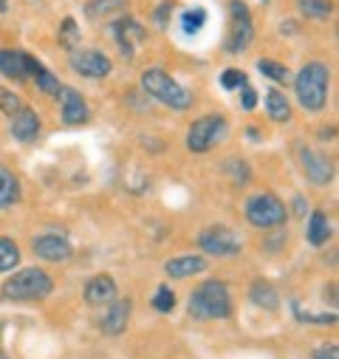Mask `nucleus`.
<instances>
[{"label":"nucleus","mask_w":339,"mask_h":359,"mask_svg":"<svg viewBox=\"0 0 339 359\" xmlns=\"http://www.w3.org/2000/svg\"><path fill=\"white\" fill-rule=\"evenodd\" d=\"M141 91L153 100H158L161 105L173 108V111H187L193 108V94L184 85H179L164 68H147L141 74Z\"/></svg>","instance_id":"3"},{"label":"nucleus","mask_w":339,"mask_h":359,"mask_svg":"<svg viewBox=\"0 0 339 359\" xmlns=\"http://www.w3.org/2000/svg\"><path fill=\"white\" fill-rule=\"evenodd\" d=\"M266 114L275 122H289L291 119V105H289V100L283 97V91H277V88H272V91L266 94Z\"/></svg>","instance_id":"22"},{"label":"nucleus","mask_w":339,"mask_h":359,"mask_svg":"<svg viewBox=\"0 0 339 359\" xmlns=\"http://www.w3.org/2000/svg\"><path fill=\"white\" fill-rule=\"evenodd\" d=\"M0 359H9V356H6V353H0Z\"/></svg>","instance_id":"39"},{"label":"nucleus","mask_w":339,"mask_h":359,"mask_svg":"<svg viewBox=\"0 0 339 359\" xmlns=\"http://www.w3.org/2000/svg\"><path fill=\"white\" fill-rule=\"evenodd\" d=\"M20 263V249L12 238H0V272H12Z\"/></svg>","instance_id":"25"},{"label":"nucleus","mask_w":339,"mask_h":359,"mask_svg":"<svg viewBox=\"0 0 339 359\" xmlns=\"http://www.w3.org/2000/svg\"><path fill=\"white\" fill-rule=\"evenodd\" d=\"M254 105H258V94H254V88L243 85V108L246 111H254Z\"/></svg>","instance_id":"34"},{"label":"nucleus","mask_w":339,"mask_h":359,"mask_svg":"<svg viewBox=\"0 0 339 359\" xmlns=\"http://www.w3.org/2000/svg\"><path fill=\"white\" fill-rule=\"evenodd\" d=\"M229 12H232V26H229V37H226V51L229 54H240L251 46L254 40V26H251V15H249V6L243 0H232L229 4Z\"/></svg>","instance_id":"7"},{"label":"nucleus","mask_w":339,"mask_h":359,"mask_svg":"<svg viewBox=\"0 0 339 359\" xmlns=\"http://www.w3.org/2000/svg\"><path fill=\"white\" fill-rule=\"evenodd\" d=\"M300 164H303V170H305L311 184L322 187V184L333 182V161L325 153H317L311 147H300Z\"/></svg>","instance_id":"11"},{"label":"nucleus","mask_w":339,"mask_h":359,"mask_svg":"<svg viewBox=\"0 0 339 359\" xmlns=\"http://www.w3.org/2000/svg\"><path fill=\"white\" fill-rule=\"evenodd\" d=\"M221 85L226 88V91H237V88L246 85V74L237 71V68H226V71L221 74Z\"/></svg>","instance_id":"32"},{"label":"nucleus","mask_w":339,"mask_h":359,"mask_svg":"<svg viewBox=\"0 0 339 359\" xmlns=\"http://www.w3.org/2000/svg\"><path fill=\"white\" fill-rule=\"evenodd\" d=\"M314 359H339V348H336V345H322V348L314 353Z\"/></svg>","instance_id":"35"},{"label":"nucleus","mask_w":339,"mask_h":359,"mask_svg":"<svg viewBox=\"0 0 339 359\" xmlns=\"http://www.w3.org/2000/svg\"><path fill=\"white\" fill-rule=\"evenodd\" d=\"M37 60L26 51H15V48H6L0 51V74L9 76V79H29L34 71H37Z\"/></svg>","instance_id":"13"},{"label":"nucleus","mask_w":339,"mask_h":359,"mask_svg":"<svg viewBox=\"0 0 339 359\" xmlns=\"http://www.w3.org/2000/svg\"><path fill=\"white\" fill-rule=\"evenodd\" d=\"M153 309L161 311V314H170L176 309V292L170 289V286H158L155 297H153Z\"/></svg>","instance_id":"29"},{"label":"nucleus","mask_w":339,"mask_h":359,"mask_svg":"<svg viewBox=\"0 0 339 359\" xmlns=\"http://www.w3.org/2000/svg\"><path fill=\"white\" fill-rule=\"evenodd\" d=\"M297 6L305 18L314 20H328L333 15V0H297Z\"/></svg>","instance_id":"24"},{"label":"nucleus","mask_w":339,"mask_h":359,"mask_svg":"<svg viewBox=\"0 0 339 359\" xmlns=\"http://www.w3.org/2000/svg\"><path fill=\"white\" fill-rule=\"evenodd\" d=\"M328 85H331V71L325 62H305L294 79V91H297V100L305 111L311 114H319L328 102Z\"/></svg>","instance_id":"1"},{"label":"nucleus","mask_w":339,"mask_h":359,"mask_svg":"<svg viewBox=\"0 0 339 359\" xmlns=\"http://www.w3.org/2000/svg\"><path fill=\"white\" fill-rule=\"evenodd\" d=\"M9 9V0H0V12H6Z\"/></svg>","instance_id":"38"},{"label":"nucleus","mask_w":339,"mask_h":359,"mask_svg":"<svg viewBox=\"0 0 339 359\" xmlns=\"http://www.w3.org/2000/svg\"><path fill=\"white\" fill-rule=\"evenodd\" d=\"M305 235H308V243L311 246H322V243H328V238H331V221H328V215L325 212H311V218H308V226H305Z\"/></svg>","instance_id":"21"},{"label":"nucleus","mask_w":339,"mask_h":359,"mask_svg":"<svg viewBox=\"0 0 339 359\" xmlns=\"http://www.w3.org/2000/svg\"><path fill=\"white\" fill-rule=\"evenodd\" d=\"M251 300L258 303L261 309H266V311H275L280 306V297H277L275 286H269L266 280H254L251 283Z\"/></svg>","instance_id":"23"},{"label":"nucleus","mask_w":339,"mask_h":359,"mask_svg":"<svg viewBox=\"0 0 339 359\" xmlns=\"http://www.w3.org/2000/svg\"><path fill=\"white\" fill-rule=\"evenodd\" d=\"M116 280L111 275H97L85 283V303L88 306H108L116 300Z\"/></svg>","instance_id":"15"},{"label":"nucleus","mask_w":339,"mask_h":359,"mask_svg":"<svg viewBox=\"0 0 339 359\" xmlns=\"http://www.w3.org/2000/svg\"><path fill=\"white\" fill-rule=\"evenodd\" d=\"M289 218L286 204L275 193H258L246 201V221L254 229H277Z\"/></svg>","instance_id":"5"},{"label":"nucleus","mask_w":339,"mask_h":359,"mask_svg":"<svg viewBox=\"0 0 339 359\" xmlns=\"http://www.w3.org/2000/svg\"><path fill=\"white\" fill-rule=\"evenodd\" d=\"M12 136L18 142H34L40 136V116L34 108H20L15 116H12Z\"/></svg>","instance_id":"17"},{"label":"nucleus","mask_w":339,"mask_h":359,"mask_svg":"<svg viewBox=\"0 0 339 359\" xmlns=\"http://www.w3.org/2000/svg\"><path fill=\"white\" fill-rule=\"evenodd\" d=\"M294 204H297V215H303V212L308 210V201H303V198H297Z\"/></svg>","instance_id":"37"},{"label":"nucleus","mask_w":339,"mask_h":359,"mask_svg":"<svg viewBox=\"0 0 339 359\" xmlns=\"http://www.w3.org/2000/svg\"><path fill=\"white\" fill-rule=\"evenodd\" d=\"M71 68L79 74V76H88V79H102L113 71V62L108 54L97 51V48H79V51H71Z\"/></svg>","instance_id":"9"},{"label":"nucleus","mask_w":339,"mask_h":359,"mask_svg":"<svg viewBox=\"0 0 339 359\" xmlns=\"http://www.w3.org/2000/svg\"><path fill=\"white\" fill-rule=\"evenodd\" d=\"M164 272L176 280H184L190 275H201L207 272V260L201 255H181V257H170L164 263Z\"/></svg>","instance_id":"16"},{"label":"nucleus","mask_w":339,"mask_h":359,"mask_svg":"<svg viewBox=\"0 0 339 359\" xmlns=\"http://www.w3.org/2000/svg\"><path fill=\"white\" fill-rule=\"evenodd\" d=\"M198 246L207 255H212V257H232V255H240V246L243 243H240V238L229 226L215 224V226H207L198 235Z\"/></svg>","instance_id":"8"},{"label":"nucleus","mask_w":339,"mask_h":359,"mask_svg":"<svg viewBox=\"0 0 339 359\" xmlns=\"http://www.w3.org/2000/svg\"><path fill=\"white\" fill-rule=\"evenodd\" d=\"M20 108H23V100H20L15 91H9V88H0V111L9 114V116H15Z\"/></svg>","instance_id":"31"},{"label":"nucleus","mask_w":339,"mask_h":359,"mask_svg":"<svg viewBox=\"0 0 339 359\" xmlns=\"http://www.w3.org/2000/svg\"><path fill=\"white\" fill-rule=\"evenodd\" d=\"M32 249H34V255L43 257L46 263H65V260L74 255L71 243H68L62 235H54V232L37 235V238L32 241Z\"/></svg>","instance_id":"14"},{"label":"nucleus","mask_w":339,"mask_h":359,"mask_svg":"<svg viewBox=\"0 0 339 359\" xmlns=\"http://www.w3.org/2000/svg\"><path fill=\"white\" fill-rule=\"evenodd\" d=\"M258 68H261V74L263 76H269V79H275V82H289V68L283 65V62H275V60H258Z\"/></svg>","instance_id":"28"},{"label":"nucleus","mask_w":339,"mask_h":359,"mask_svg":"<svg viewBox=\"0 0 339 359\" xmlns=\"http://www.w3.org/2000/svg\"><path fill=\"white\" fill-rule=\"evenodd\" d=\"M79 40H82V34H79L76 20H74V18H65L62 26H60V46H62L65 51H76V48H79Z\"/></svg>","instance_id":"26"},{"label":"nucleus","mask_w":339,"mask_h":359,"mask_svg":"<svg viewBox=\"0 0 339 359\" xmlns=\"http://www.w3.org/2000/svg\"><path fill=\"white\" fill-rule=\"evenodd\" d=\"M226 136H229V125L223 116H201L187 130V147L193 153H207V150L218 147Z\"/></svg>","instance_id":"6"},{"label":"nucleus","mask_w":339,"mask_h":359,"mask_svg":"<svg viewBox=\"0 0 339 359\" xmlns=\"http://www.w3.org/2000/svg\"><path fill=\"white\" fill-rule=\"evenodd\" d=\"M130 9L127 0H91L88 6H85V15L91 20L102 23V20H111V18H122L125 12Z\"/></svg>","instance_id":"19"},{"label":"nucleus","mask_w":339,"mask_h":359,"mask_svg":"<svg viewBox=\"0 0 339 359\" xmlns=\"http://www.w3.org/2000/svg\"><path fill=\"white\" fill-rule=\"evenodd\" d=\"M223 170L229 172V178H232L235 184H249V178H251V172H249V164H246L243 158H229Z\"/></svg>","instance_id":"30"},{"label":"nucleus","mask_w":339,"mask_h":359,"mask_svg":"<svg viewBox=\"0 0 339 359\" xmlns=\"http://www.w3.org/2000/svg\"><path fill=\"white\" fill-rule=\"evenodd\" d=\"M111 309L105 311V317H102V331L108 334V337H119L125 328H127V317H130V300H113V303H108Z\"/></svg>","instance_id":"18"},{"label":"nucleus","mask_w":339,"mask_h":359,"mask_svg":"<svg viewBox=\"0 0 339 359\" xmlns=\"http://www.w3.org/2000/svg\"><path fill=\"white\" fill-rule=\"evenodd\" d=\"M170 9H173V4H170V0L155 9V23H158V26H167V15H170Z\"/></svg>","instance_id":"36"},{"label":"nucleus","mask_w":339,"mask_h":359,"mask_svg":"<svg viewBox=\"0 0 339 359\" xmlns=\"http://www.w3.org/2000/svg\"><path fill=\"white\" fill-rule=\"evenodd\" d=\"M34 76V82H37V88H40V91L43 94H51V97H57L60 94V79H57V74H51L48 68H43V65H37V71L32 74Z\"/></svg>","instance_id":"27"},{"label":"nucleus","mask_w":339,"mask_h":359,"mask_svg":"<svg viewBox=\"0 0 339 359\" xmlns=\"http://www.w3.org/2000/svg\"><path fill=\"white\" fill-rule=\"evenodd\" d=\"M60 108H62V122L65 125H85L91 119V108L85 102V97L76 91V88L62 85L60 88Z\"/></svg>","instance_id":"12"},{"label":"nucleus","mask_w":339,"mask_h":359,"mask_svg":"<svg viewBox=\"0 0 339 359\" xmlns=\"http://www.w3.org/2000/svg\"><path fill=\"white\" fill-rule=\"evenodd\" d=\"M193 320H226L232 314V297L223 280H207L190 294Z\"/></svg>","instance_id":"2"},{"label":"nucleus","mask_w":339,"mask_h":359,"mask_svg":"<svg viewBox=\"0 0 339 359\" xmlns=\"http://www.w3.org/2000/svg\"><path fill=\"white\" fill-rule=\"evenodd\" d=\"M204 20H207V12H204V9H190V12H184V18H181L187 34H195V32L204 26Z\"/></svg>","instance_id":"33"},{"label":"nucleus","mask_w":339,"mask_h":359,"mask_svg":"<svg viewBox=\"0 0 339 359\" xmlns=\"http://www.w3.org/2000/svg\"><path fill=\"white\" fill-rule=\"evenodd\" d=\"M54 292V280L43 272V269H20L4 283V297L6 300H46Z\"/></svg>","instance_id":"4"},{"label":"nucleus","mask_w":339,"mask_h":359,"mask_svg":"<svg viewBox=\"0 0 339 359\" xmlns=\"http://www.w3.org/2000/svg\"><path fill=\"white\" fill-rule=\"evenodd\" d=\"M20 201V182L12 170L0 167V210H9Z\"/></svg>","instance_id":"20"},{"label":"nucleus","mask_w":339,"mask_h":359,"mask_svg":"<svg viewBox=\"0 0 339 359\" xmlns=\"http://www.w3.org/2000/svg\"><path fill=\"white\" fill-rule=\"evenodd\" d=\"M113 37H116V43H119V51L127 57V60H133L136 57V51H139V46L147 40V29L136 20V18H119L116 23H113Z\"/></svg>","instance_id":"10"}]
</instances>
